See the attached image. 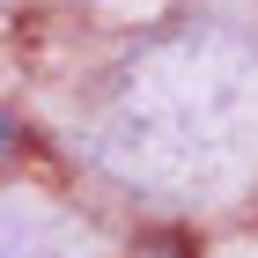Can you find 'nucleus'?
I'll return each mask as SVG.
<instances>
[{
    "label": "nucleus",
    "mask_w": 258,
    "mask_h": 258,
    "mask_svg": "<svg viewBox=\"0 0 258 258\" xmlns=\"http://www.w3.org/2000/svg\"><path fill=\"white\" fill-rule=\"evenodd\" d=\"M15 155V118H8V103H0V162Z\"/></svg>",
    "instance_id": "nucleus-2"
},
{
    "label": "nucleus",
    "mask_w": 258,
    "mask_h": 258,
    "mask_svg": "<svg viewBox=\"0 0 258 258\" xmlns=\"http://www.w3.org/2000/svg\"><path fill=\"white\" fill-rule=\"evenodd\" d=\"M0 258H52V229L30 199H8L0 192Z\"/></svg>",
    "instance_id": "nucleus-1"
}]
</instances>
